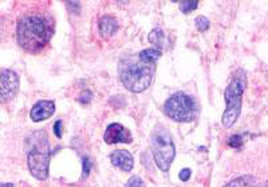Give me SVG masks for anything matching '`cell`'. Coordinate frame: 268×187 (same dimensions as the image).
<instances>
[{
    "instance_id": "6da1fadb",
    "label": "cell",
    "mask_w": 268,
    "mask_h": 187,
    "mask_svg": "<svg viewBox=\"0 0 268 187\" xmlns=\"http://www.w3.org/2000/svg\"><path fill=\"white\" fill-rule=\"evenodd\" d=\"M156 60L148 58L142 51L122 59L120 63V78L129 91L142 92L152 83L154 76Z\"/></svg>"
},
{
    "instance_id": "7a4b0ae2",
    "label": "cell",
    "mask_w": 268,
    "mask_h": 187,
    "mask_svg": "<svg viewBox=\"0 0 268 187\" xmlns=\"http://www.w3.org/2000/svg\"><path fill=\"white\" fill-rule=\"evenodd\" d=\"M52 25L42 15H24L18 21V43L28 52H36L46 47L52 36Z\"/></svg>"
},
{
    "instance_id": "3957f363",
    "label": "cell",
    "mask_w": 268,
    "mask_h": 187,
    "mask_svg": "<svg viewBox=\"0 0 268 187\" xmlns=\"http://www.w3.org/2000/svg\"><path fill=\"white\" fill-rule=\"evenodd\" d=\"M246 87H247V76L243 70H239L234 74V78L230 80V86L226 88V94H224L226 108L222 122L226 129L232 127L239 118L240 111H242V98H243Z\"/></svg>"
},
{
    "instance_id": "277c9868",
    "label": "cell",
    "mask_w": 268,
    "mask_h": 187,
    "mask_svg": "<svg viewBox=\"0 0 268 187\" xmlns=\"http://www.w3.org/2000/svg\"><path fill=\"white\" fill-rule=\"evenodd\" d=\"M196 111L194 100L184 92H177L165 103V114L176 122H192Z\"/></svg>"
},
{
    "instance_id": "5b68a950",
    "label": "cell",
    "mask_w": 268,
    "mask_h": 187,
    "mask_svg": "<svg viewBox=\"0 0 268 187\" xmlns=\"http://www.w3.org/2000/svg\"><path fill=\"white\" fill-rule=\"evenodd\" d=\"M153 157H154L156 165L162 171L169 170L174 159V145L170 135L166 131L154 134L153 137V146H152Z\"/></svg>"
},
{
    "instance_id": "8992f818",
    "label": "cell",
    "mask_w": 268,
    "mask_h": 187,
    "mask_svg": "<svg viewBox=\"0 0 268 187\" xmlns=\"http://www.w3.org/2000/svg\"><path fill=\"white\" fill-rule=\"evenodd\" d=\"M48 163H50V151L48 146L40 149L34 146L28 153V169L31 174L38 179H46L48 177Z\"/></svg>"
},
{
    "instance_id": "52a82bcc",
    "label": "cell",
    "mask_w": 268,
    "mask_h": 187,
    "mask_svg": "<svg viewBox=\"0 0 268 187\" xmlns=\"http://www.w3.org/2000/svg\"><path fill=\"white\" fill-rule=\"evenodd\" d=\"M0 87H2V100L12 99L19 90V76L14 71L3 70L0 75Z\"/></svg>"
},
{
    "instance_id": "ba28073f",
    "label": "cell",
    "mask_w": 268,
    "mask_h": 187,
    "mask_svg": "<svg viewBox=\"0 0 268 187\" xmlns=\"http://www.w3.org/2000/svg\"><path fill=\"white\" fill-rule=\"evenodd\" d=\"M104 139L108 145H116V143H128L129 145L133 142L129 130L120 123H112L108 126Z\"/></svg>"
},
{
    "instance_id": "9c48e42d",
    "label": "cell",
    "mask_w": 268,
    "mask_h": 187,
    "mask_svg": "<svg viewBox=\"0 0 268 187\" xmlns=\"http://www.w3.org/2000/svg\"><path fill=\"white\" fill-rule=\"evenodd\" d=\"M55 111V103L52 100H39L38 103L35 104L31 108L30 117L34 122L46 121L54 114Z\"/></svg>"
},
{
    "instance_id": "30bf717a",
    "label": "cell",
    "mask_w": 268,
    "mask_h": 187,
    "mask_svg": "<svg viewBox=\"0 0 268 187\" xmlns=\"http://www.w3.org/2000/svg\"><path fill=\"white\" fill-rule=\"evenodd\" d=\"M110 161L114 166L121 169L122 171H130L134 166L133 155L128 150H116L110 155Z\"/></svg>"
},
{
    "instance_id": "8fae6325",
    "label": "cell",
    "mask_w": 268,
    "mask_h": 187,
    "mask_svg": "<svg viewBox=\"0 0 268 187\" xmlns=\"http://www.w3.org/2000/svg\"><path fill=\"white\" fill-rule=\"evenodd\" d=\"M118 24L116 19L112 16H104L100 21V31L104 37H110L116 33Z\"/></svg>"
},
{
    "instance_id": "7c38bea8",
    "label": "cell",
    "mask_w": 268,
    "mask_h": 187,
    "mask_svg": "<svg viewBox=\"0 0 268 187\" xmlns=\"http://www.w3.org/2000/svg\"><path fill=\"white\" fill-rule=\"evenodd\" d=\"M226 187H259V185L256 183L254 177H251V175H244V177L234 179V181L228 183Z\"/></svg>"
},
{
    "instance_id": "4fadbf2b",
    "label": "cell",
    "mask_w": 268,
    "mask_h": 187,
    "mask_svg": "<svg viewBox=\"0 0 268 187\" xmlns=\"http://www.w3.org/2000/svg\"><path fill=\"white\" fill-rule=\"evenodd\" d=\"M164 39V32L160 28L153 29L150 33H149V42L153 43V46L161 47V42Z\"/></svg>"
},
{
    "instance_id": "5bb4252c",
    "label": "cell",
    "mask_w": 268,
    "mask_h": 187,
    "mask_svg": "<svg viewBox=\"0 0 268 187\" xmlns=\"http://www.w3.org/2000/svg\"><path fill=\"white\" fill-rule=\"evenodd\" d=\"M197 4H198V1H196V0H194V1H192V0H189V1H181L180 9L184 13H189L190 11L197 8Z\"/></svg>"
},
{
    "instance_id": "9a60e30c",
    "label": "cell",
    "mask_w": 268,
    "mask_h": 187,
    "mask_svg": "<svg viewBox=\"0 0 268 187\" xmlns=\"http://www.w3.org/2000/svg\"><path fill=\"white\" fill-rule=\"evenodd\" d=\"M196 27L200 31H206L210 28V20L206 16H198L196 19Z\"/></svg>"
},
{
    "instance_id": "2e32d148",
    "label": "cell",
    "mask_w": 268,
    "mask_h": 187,
    "mask_svg": "<svg viewBox=\"0 0 268 187\" xmlns=\"http://www.w3.org/2000/svg\"><path fill=\"white\" fill-rule=\"evenodd\" d=\"M126 187H144V182L138 177H132L126 183Z\"/></svg>"
},
{
    "instance_id": "e0dca14e",
    "label": "cell",
    "mask_w": 268,
    "mask_h": 187,
    "mask_svg": "<svg viewBox=\"0 0 268 187\" xmlns=\"http://www.w3.org/2000/svg\"><path fill=\"white\" fill-rule=\"evenodd\" d=\"M242 145H243V137L242 135H234L230 139V146H232V147H240Z\"/></svg>"
},
{
    "instance_id": "ac0fdd59",
    "label": "cell",
    "mask_w": 268,
    "mask_h": 187,
    "mask_svg": "<svg viewBox=\"0 0 268 187\" xmlns=\"http://www.w3.org/2000/svg\"><path fill=\"white\" fill-rule=\"evenodd\" d=\"M54 133L58 138L62 137V121H56L54 125Z\"/></svg>"
},
{
    "instance_id": "d6986e66",
    "label": "cell",
    "mask_w": 268,
    "mask_h": 187,
    "mask_svg": "<svg viewBox=\"0 0 268 187\" xmlns=\"http://www.w3.org/2000/svg\"><path fill=\"white\" fill-rule=\"evenodd\" d=\"M88 170H90V161L88 158L84 159V178H86L88 175Z\"/></svg>"
},
{
    "instance_id": "ffe728a7",
    "label": "cell",
    "mask_w": 268,
    "mask_h": 187,
    "mask_svg": "<svg viewBox=\"0 0 268 187\" xmlns=\"http://www.w3.org/2000/svg\"><path fill=\"white\" fill-rule=\"evenodd\" d=\"M189 177H190V170H189V169H184V170L180 173V179L181 181H184V182L185 181H188Z\"/></svg>"
},
{
    "instance_id": "44dd1931",
    "label": "cell",
    "mask_w": 268,
    "mask_h": 187,
    "mask_svg": "<svg viewBox=\"0 0 268 187\" xmlns=\"http://www.w3.org/2000/svg\"><path fill=\"white\" fill-rule=\"evenodd\" d=\"M2 187H14V185L12 183H3V185H2Z\"/></svg>"
},
{
    "instance_id": "7402d4cb",
    "label": "cell",
    "mask_w": 268,
    "mask_h": 187,
    "mask_svg": "<svg viewBox=\"0 0 268 187\" xmlns=\"http://www.w3.org/2000/svg\"><path fill=\"white\" fill-rule=\"evenodd\" d=\"M267 187H268V183H267Z\"/></svg>"
}]
</instances>
